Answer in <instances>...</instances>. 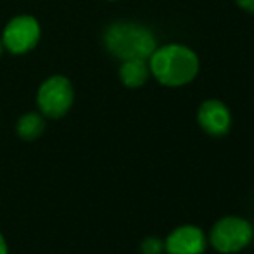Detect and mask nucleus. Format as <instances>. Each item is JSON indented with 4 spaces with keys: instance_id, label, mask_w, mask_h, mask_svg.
I'll return each mask as SVG.
<instances>
[{
    "instance_id": "nucleus-1",
    "label": "nucleus",
    "mask_w": 254,
    "mask_h": 254,
    "mask_svg": "<svg viewBox=\"0 0 254 254\" xmlns=\"http://www.w3.org/2000/svg\"><path fill=\"white\" fill-rule=\"evenodd\" d=\"M149 69L164 87H184L195 80L199 73V57L192 49L180 44H168L149 57Z\"/></svg>"
},
{
    "instance_id": "nucleus-2",
    "label": "nucleus",
    "mask_w": 254,
    "mask_h": 254,
    "mask_svg": "<svg viewBox=\"0 0 254 254\" xmlns=\"http://www.w3.org/2000/svg\"><path fill=\"white\" fill-rule=\"evenodd\" d=\"M106 45L121 61L149 59L156 51V38L147 28L137 23H116L107 30Z\"/></svg>"
},
{
    "instance_id": "nucleus-3",
    "label": "nucleus",
    "mask_w": 254,
    "mask_h": 254,
    "mask_svg": "<svg viewBox=\"0 0 254 254\" xmlns=\"http://www.w3.org/2000/svg\"><path fill=\"white\" fill-rule=\"evenodd\" d=\"M254 237V228L241 216H223L209 232V244L221 254H234L246 249Z\"/></svg>"
},
{
    "instance_id": "nucleus-4",
    "label": "nucleus",
    "mask_w": 254,
    "mask_h": 254,
    "mask_svg": "<svg viewBox=\"0 0 254 254\" xmlns=\"http://www.w3.org/2000/svg\"><path fill=\"white\" fill-rule=\"evenodd\" d=\"M73 104V87L63 76H52L38 90V106L49 118H61Z\"/></svg>"
},
{
    "instance_id": "nucleus-5",
    "label": "nucleus",
    "mask_w": 254,
    "mask_h": 254,
    "mask_svg": "<svg viewBox=\"0 0 254 254\" xmlns=\"http://www.w3.org/2000/svg\"><path fill=\"white\" fill-rule=\"evenodd\" d=\"M40 38V26L31 16L14 17L3 31V45L14 54H24L37 45Z\"/></svg>"
},
{
    "instance_id": "nucleus-6",
    "label": "nucleus",
    "mask_w": 254,
    "mask_h": 254,
    "mask_svg": "<svg viewBox=\"0 0 254 254\" xmlns=\"http://www.w3.org/2000/svg\"><path fill=\"white\" fill-rule=\"evenodd\" d=\"M206 235L195 225H182L175 228L164 241L168 254H202L206 251Z\"/></svg>"
},
{
    "instance_id": "nucleus-7",
    "label": "nucleus",
    "mask_w": 254,
    "mask_h": 254,
    "mask_svg": "<svg viewBox=\"0 0 254 254\" xmlns=\"http://www.w3.org/2000/svg\"><path fill=\"white\" fill-rule=\"evenodd\" d=\"M197 123L207 135L221 137V135L228 133L232 127L230 109L225 102L218 101V99H209L199 106Z\"/></svg>"
},
{
    "instance_id": "nucleus-8",
    "label": "nucleus",
    "mask_w": 254,
    "mask_h": 254,
    "mask_svg": "<svg viewBox=\"0 0 254 254\" xmlns=\"http://www.w3.org/2000/svg\"><path fill=\"white\" fill-rule=\"evenodd\" d=\"M149 63L147 59H128L123 61V66L120 69V76L127 87L138 88L149 80Z\"/></svg>"
},
{
    "instance_id": "nucleus-9",
    "label": "nucleus",
    "mask_w": 254,
    "mask_h": 254,
    "mask_svg": "<svg viewBox=\"0 0 254 254\" xmlns=\"http://www.w3.org/2000/svg\"><path fill=\"white\" fill-rule=\"evenodd\" d=\"M44 128H45L44 118L40 114L30 113V114H24L19 120V123H17V133L23 138H26V140H33V138L40 137Z\"/></svg>"
},
{
    "instance_id": "nucleus-10",
    "label": "nucleus",
    "mask_w": 254,
    "mask_h": 254,
    "mask_svg": "<svg viewBox=\"0 0 254 254\" xmlns=\"http://www.w3.org/2000/svg\"><path fill=\"white\" fill-rule=\"evenodd\" d=\"M142 254H163L164 253V241L157 237H147L144 239L140 246Z\"/></svg>"
},
{
    "instance_id": "nucleus-11",
    "label": "nucleus",
    "mask_w": 254,
    "mask_h": 254,
    "mask_svg": "<svg viewBox=\"0 0 254 254\" xmlns=\"http://www.w3.org/2000/svg\"><path fill=\"white\" fill-rule=\"evenodd\" d=\"M235 2L246 12H254V0H235Z\"/></svg>"
},
{
    "instance_id": "nucleus-12",
    "label": "nucleus",
    "mask_w": 254,
    "mask_h": 254,
    "mask_svg": "<svg viewBox=\"0 0 254 254\" xmlns=\"http://www.w3.org/2000/svg\"><path fill=\"white\" fill-rule=\"evenodd\" d=\"M0 254H7V244L5 239L2 237V234H0Z\"/></svg>"
},
{
    "instance_id": "nucleus-13",
    "label": "nucleus",
    "mask_w": 254,
    "mask_h": 254,
    "mask_svg": "<svg viewBox=\"0 0 254 254\" xmlns=\"http://www.w3.org/2000/svg\"><path fill=\"white\" fill-rule=\"evenodd\" d=\"M2 49H3V42L0 40V54H2Z\"/></svg>"
}]
</instances>
